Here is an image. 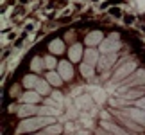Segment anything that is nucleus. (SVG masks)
<instances>
[{
  "instance_id": "f257e3e1",
  "label": "nucleus",
  "mask_w": 145,
  "mask_h": 135,
  "mask_svg": "<svg viewBox=\"0 0 145 135\" xmlns=\"http://www.w3.org/2000/svg\"><path fill=\"white\" fill-rule=\"evenodd\" d=\"M54 124V117H45V115H40V117H27L20 122L16 133H27V132H34L38 128H43V126H50Z\"/></svg>"
},
{
  "instance_id": "f03ea898",
  "label": "nucleus",
  "mask_w": 145,
  "mask_h": 135,
  "mask_svg": "<svg viewBox=\"0 0 145 135\" xmlns=\"http://www.w3.org/2000/svg\"><path fill=\"white\" fill-rule=\"evenodd\" d=\"M135 69H136V61L135 60H127V61H124L118 69H116V72L113 74V83H122L124 79H127L133 72H135Z\"/></svg>"
},
{
  "instance_id": "7ed1b4c3",
  "label": "nucleus",
  "mask_w": 145,
  "mask_h": 135,
  "mask_svg": "<svg viewBox=\"0 0 145 135\" xmlns=\"http://www.w3.org/2000/svg\"><path fill=\"white\" fill-rule=\"evenodd\" d=\"M118 47H120V40H118V34H109L106 40L100 43V52L102 54H113V52H116L118 50Z\"/></svg>"
},
{
  "instance_id": "20e7f679",
  "label": "nucleus",
  "mask_w": 145,
  "mask_h": 135,
  "mask_svg": "<svg viewBox=\"0 0 145 135\" xmlns=\"http://www.w3.org/2000/svg\"><path fill=\"white\" fill-rule=\"evenodd\" d=\"M122 85H124V88H120V90H125V88L135 87V85H145V70H136V72H133V74L127 77V79L122 81Z\"/></svg>"
},
{
  "instance_id": "39448f33",
  "label": "nucleus",
  "mask_w": 145,
  "mask_h": 135,
  "mask_svg": "<svg viewBox=\"0 0 145 135\" xmlns=\"http://www.w3.org/2000/svg\"><path fill=\"white\" fill-rule=\"evenodd\" d=\"M122 114L124 115H127V117H131L135 122H138V124H142V126H145V110H142V108H125V110H122Z\"/></svg>"
},
{
  "instance_id": "423d86ee",
  "label": "nucleus",
  "mask_w": 145,
  "mask_h": 135,
  "mask_svg": "<svg viewBox=\"0 0 145 135\" xmlns=\"http://www.w3.org/2000/svg\"><path fill=\"white\" fill-rule=\"evenodd\" d=\"M115 60H116V52H113V54H102V56H100V60H99V63H97V69L100 72L108 70L109 67L115 63Z\"/></svg>"
},
{
  "instance_id": "0eeeda50",
  "label": "nucleus",
  "mask_w": 145,
  "mask_h": 135,
  "mask_svg": "<svg viewBox=\"0 0 145 135\" xmlns=\"http://www.w3.org/2000/svg\"><path fill=\"white\" fill-rule=\"evenodd\" d=\"M57 72H59V76L63 77L65 81L72 79V76H74V69H72L70 61H59V65H57Z\"/></svg>"
},
{
  "instance_id": "6e6552de",
  "label": "nucleus",
  "mask_w": 145,
  "mask_h": 135,
  "mask_svg": "<svg viewBox=\"0 0 145 135\" xmlns=\"http://www.w3.org/2000/svg\"><path fill=\"white\" fill-rule=\"evenodd\" d=\"M34 114H40V106H34V105H29V103H24L18 108V115L27 119V117H32Z\"/></svg>"
},
{
  "instance_id": "1a4fd4ad",
  "label": "nucleus",
  "mask_w": 145,
  "mask_h": 135,
  "mask_svg": "<svg viewBox=\"0 0 145 135\" xmlns=\"http://www.w3.org/2000/svg\"><path fill=\"white\" fill-rule=\"evenodd\" d=\"M99 60H100V56H99V52L95 49H86V52H84V63H88V65H97L99 63Z\"/></svg>"
},
{
  "instance_id": "9d476101",
  "label": "nucleus",
  "mask_w": 145,
  "mask_h": 135,
  "mask_svg": "<svg viewBox=\"0 0 145 135\" xmlns=\"http://www.w3.org/2000/svg\"><path fill=\"white\" fill-rule=\"evenodd\" d=\"M118 119H120L122 122H124V124H125L127 128H129V130H133V132H142V124H138V122H135V121L131 119V117L124 115V114H122V112H120Z\"/></svg>"
},
{
  "instance_id": "9b49d317",
  "label": "nucleus",
  "mask_w": 145,
  "mask_h": 135,
  "mask_svg": "<svg viewBox=\"0 0 145 135\" xmlns=\"http://www.w3.org/2000/svg\"><path fill=\"white\" fill-rule=\"evenodd\" d=\"M102 128H106V130L111 132L113 135H131L129 132H125L124 128H120L118 124H113V122H106V121H102Z\"/></svg>"
},
{
  "instance_id": "f8f14e48",
  "label": "nucleus",
  "mask_w": 145,
  "mask_h": 135,
  "mask_svg": "<svg viewBox=\"0 0 145 135\" xmlns=\"http://www.w3.org/2000/svg\"><path fill=\"white\" fill-rule=\"evenodd\" d=\"M86 45H90V47H93V45H97V43H102V32L100 31H93L90 32V34H86Z\"/></svg>"
},
{
  "instance_id": "ddd939ff",
  "label": "nucleus",
  "mask_w": 145,
  "mask_h": 135,
  "mask_svg": "<svg viewBox=\"0 0 145 135\" xmlns=\"http://www.w3.org/2000/svg\"><path fill=\"white\" fill-rule=\"evenodd\" d=\"M22 101H24V103H29V105H36L38 101H40V94H38L36 90H29V92H25L22 95Z\"/></svg>"
},
{
  "instance_id": "4468645a",
  "label": "nucleus",
  "mask_w": 145,
  "mask_h": 135,
  "mask_svg": "<svg viewBox=\"0 0 145 135\" xmlns=\"http://www.w3.org/2000/svg\"><path fill=\"white\" fill-rule=\"evenodd\" d=\"M38 83H40V77L34 76V74H29V76L24 77V87L29 88V90H34L38 87Z\"/></svg>"
},
{
  "instance_id": "2eb2a0df",
  "label": "nucleus",
  "mask_w": 145,
  "mask_h": 135,
  "mask_svg": "<svg viewBox=\"0 0 145 135\" xmlns=\"http://www.w3.org/2000/svg\"><path fill=\"white\" fill-rule=\"evenodd\" d=\"M68 56H70V60L72 61H79L82 58V47L79 43H75V45H72V49L68 50Z\"/></svg>"
},
{
  "instance_id": "dca6fc26",
  "label": "nucleus",
  "mask_w": 145,
  "mask_h": 135,
  "mask_svg": "<svg viewBox=\"0 0 145 135\" xmlns=\"http://www.w3.org/2000/svg\"><path fill=\"white\" fill-rule=\"evenodd\" d=\"M48 49H50V52L52 54H63L65 52V43L61 42V40H52L48 45Z\"/></svg>"
},
{
  "instance_id": "f3484780",
  "label": "nucleus",
  "mask_w": 145,
  "mask_h": 135,
  "mask_svg": "<svg viewBox=\"0 0 145 135\" xmlns=\"http://www.w3.org/2000/svg\"><path fill=\"white\" fill-rule=\"evenodd\" d=\"M47 81L50 83V85H54V87H59V85H61V81H63V77L59 76V72L48 70V74H47Z\"/></svg>"
},
{
  "instance_id": "a211bd4d",
  "label": "nucleus",
  "mask_w": 145,
  "mask_h": 135,
  "mask_svg": "<svg viewBox=\"0 0 145 135\" xmlns=\"http://www.w3.org/2000/svg\"><path fill=\"white\" fill-rule=\"evenodd\" d=\"M59 114L57 108H54V106H40V115H45V117H56Z\"/></svg>"
},
{
  "instance_id": "6ab92c4d",
  "label": "nucleus",
  "mask_w": 145,
  "mask_h": 135,
  "mask_svg": "<svg viewBox=\"0 0 145 135\" xmlns=\"http://www.w3.org/2000/svg\"><path fill=\"white\" fill-rule=\"evenodd\" d=\"M34 90H36V92L40 94V95H41V94H43V95H47V94L50 92V83L45 81V79H40V83H38V87H36Z\"/></svg>"
},
{
  "instance_id": "aec40b11",
  "label": "nucleus",
  "mask_w": 145,
  "mask_h": 135,
  "mask_svg": "<svg viewBox=\"0 0 145 135\" xmlns=\"http://www.w3.org/2000/svg\"><path fill=\"white\" fill-rule=\"evenodd\" d=\"M61 133V126L59 124H50L45 128V132H43V135H57Z\"/></svg>"
},
{
  "instance_id": "412c9836",
  "label": "nucleus",
  "mask_w": 145,
  "mask_h": 135,
  "mask_svg": "<svg viewBox=\"0 0 145 135\" xmlns=\"http://www.w3.org/2000/svg\"><path fill=\"white\" fill-rule=\"evenodd\" d=\"M143 94V90H131V92H120V95H124L125 99H136Z\"/></svg>"
},
{
  "instance_id": "4be33fe9",
  "label": "nucleus",
  "mask_w": 145,
  "mask_h": 135,
  "mask_svg": "<svg viewBox=\"0 0 145 135\" xmlns=\"http://www.w3.org/2000/svg\"><path fill=\"white\" fill-rule=\"evenodd\" d=\"M81 74L84 76V77H91L93 76V67L88 65V63H82L81 65Z\"/></svg>"
},
{
  "instance_id": "5701e85b",
  "label": "nucleus",
  "mask_w": 145,
  "mask_h": 135,
  "mask_svg": "<svg viewBox=\"0 0 145 135\" xmlns=\"http://www.w3.org/2000/svg\"><path fill=\"white\" fill-rule=\"evenodd\" d=\"M43 61H45V67H47V69L48 70H54L56 69V67H57L59 63H57V61H56L54 58H52V56H47V58H43Z\"/></svg>"
},
{
  "instance_id": "b1692460",
  "label": "nucleus",
  "mask_w": 145,
  "mask_h": 135,
  "mask_svg": "<svg viewBox=\"0 0 145 135\" xmlns=\"http://www.w3.org/2000/svg\"><path fill=\"white\" fill-rule=\"evenodd\" d=\"M31 67L34 70H41L43 67H45V61H43L41 58H34V60H32V63H31Z\"/></svg>"
},
{
  "instance_id": "393cba45",
  "label": "nucleus",
  "mask_w": 145,
  "mask_h": 135,
  "mask_svg": "<svg viewBox=\"0 0 145 135\" xmlns=\"http://www.w3.org/2000/svg\"><path fill=\"white\" fill-rule=\"evenodd\" d=\"M95 135H113V133H111V132H108V130H106V128H102V126H100L99 130L95 132Z\"/></svg>"
},
{
  "instance_id": "a878e982",
  "label": "nucleus",
  "mask_w": 145,
  "mask_h": 135,
  "mask_svg": "<svg viewBox=\"0 0 145 135\" xmlns=\"http://www.w3.org/2000/svg\"><path fill=\"white\" fill-rule=\"evenodd\" d=\"M136 106H138V108H142V110H145V97L138 99V101H136Z\"/></svg>"
},
{
  "instance_id": "bb28decb",
  "label": "nucleus",
  "mask_w": 145,
  "mask_h": 135,
  "mask_svg": "<svg viewBox=\"0 0 145 135\" xmlns=\"http://www.w3.org/2000/svg\"><path fill=\"white\" fill-rule=\"evenodd\" d=\"M41 135H43V133H41Z\"/></svg>"
}]
</instances>
